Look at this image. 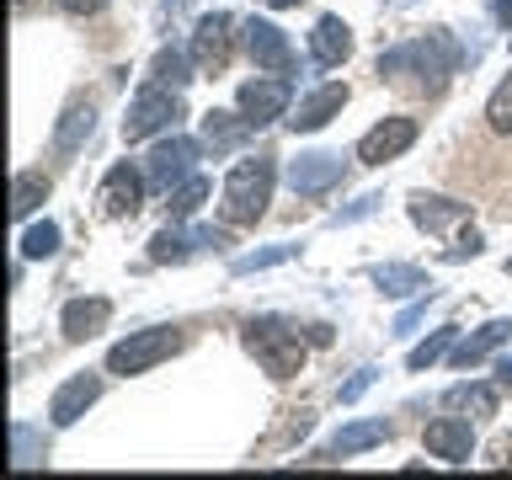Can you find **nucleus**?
Instances as JSON below:
<instances>
[{"label": "nucleus", "instance_id": "obj_1", "mask_svg": "<svg viewBox=\"0 0 512 480\" xmlns=\"http://www.w3.org/2000/svg\"><path fill=\"white\" fill-rule=\"evenodd\" d=\"M272 182H278V166H272V155H251L240 160V166L224 176V203H219V219L230 224V230H246L267 214L272 203Z\"/></svg>", "mask_w": 512, "mask_h": 480}, {"label": "nucleus", "instance_id": "obj_2", "mask_svg": "<svg viewBox=\"0 0 512 480\" xmlns=\"http://www.w3.org/2000/svg\"><path fill=\"white\" fill-rule=\"evenodd\" d=\"M240 342H246V352H251V358L267 368L272 379H294L299 368H304V358H310V347H304L299 326H288V320H278V315L246 320Z\"/></svg>", "mask_w": 512, "mask_h": 480}, {"label": "nucleus", "instance_id": "obj_3", "mask_svg": "<svg viewBox=\"0 0 512 480\" xmlns=\"http://www.w3.org/2000/svg\"><path fill=\"white\" fill-rule=\"evenodd\" d=\"M406 64H416V75H422L427 91H438L443 75H454L459 48H454V38H448V32H427V38H416V43H406V48H395V54H384V59H379V75H400Z\"/></svg>", "mask_w": 512, "mask_h": 480}, {"label": "nucleus", "instance_id": "obj_4", "mask_svg": "<svg viewBox=\"0 0 512 480\" xmlns=\"http://www.w3.org/2000/svg\"><path fill=\"white\" fill-rule=\"evenodd\" d=\"M171 352H182V331L176 326H150V331H134L128 342H118L107 352V374H150L155 363H166Z\"/></svg>", "mask_w": 512, "mask_h": 480}, {"label": "nucleus", "instance_id": "obj_5", "mask_svg": "<svg viewBox=\"0 0 512 480\" xmlns=\"http://www.w3.org/2000/svg\"><path fill=\"white\" fill-rule=\"evenodd\" d=\"M182 118V96H176L171 86H144L134 102H128V118H123V139L128 144H139V139H150V134H166V128Z\"/></svg>", "mask_w": 512, "mask_h": 480}, {"label": "nucleus", "instance_id": "obj_6", "mask_svg": "<svg viewBox=\"0 0 512 480\" xmlns=\"http://www.w3.org/2000/svg\"><path fill=\"white\" fill-rule=\"evenodd\" d=\"M192 160H198V144L171 134L166 144H155L150 150V166H144V182H150L155 192H176L192 176Z\"/></svg>", "mask_w": 512, "mask_h": 480}, {"label": "nucleus", "instance_id": "obj_7", "mask_svg": "<svg viewBox=\"0 0 512 480\" xmlns=\"http://www.w3.org/2000/svg\"><path fill=\"white\" fill-rule=\"evenodd\" d=\"M411 144H416V118H384L358 139V160L363 166H384V160L406 155Z\"/></svg>", "mask_w": 512, "mask_h": 480}, {"label": "nucleus", "instance_id": "obj_8", "mask_svg": "<svg viewBox=\"0 0 512 480\" xmlns=\"http://www.w3.org/2000/svg\"><path fill=\"white\" fill-rule=\"evenodd\" d=\"M230 38H235V16H224V11L203 16V22L192 27V64L219 75L224 64H230Z\"/></svg>", "mask_w": 512, "mask_h": 480}, {"label": "nucleus", "instance_id": "obj_9", "mask_svg": "<svg viewBox=\"0 0 512 480\" xmlns=\"http://www.w3.org/2000/svg\"><path fill=\"white\" fill-rule=\"evenodd\" d=\"M240 118H246L251 128H262V123H272V118H283V107H288V80H278V75H256V80H246L240 86Z\"/></svg>", "mask_w": 512, "mask_h": 480}, {"label": "nucleus", "instance_id": "obj_10", "mask_svg": "<svg viewBox=\"0 0 512 480\" xmlns=\"http://www.w3.org/2000/svg\"><path fill=\"white\" fill-rule=\"evenodd\" d=\"M96 400H102V374H75V379H64L54 400H48V416H54V427H70L80 422Z\"/></svg>", "mask_w": 512, "mask_h": 480}, {"label": "nucleus", "instance_id": "obj_11", "mask_svg": "<svg viewBox=\"0 0 512 480\" xmlns=\"http://www.w3.org/2000/svg\"><path fill=\"white\" fill-rule=\"evenodd\" d=\"M144 187H150V182H144V176L123 160V166H112V171H107L102 198H96V203H102V214H107V219H128V214H139Z\"/></svg>", "mask_w": 512, "mask_h": 480}, {"label": "nucleus", "instance_id": "obj_12", "mask_svg": "<svg viewBox=\"0 0 512 480\" xmlns=\"http://www.w3.org/2000/svg\"><path fill=\"white\" fill-rule=\"evenodd\" d=\"M240 38H246V54L262 64V70H288L294 64V48H288L283 27L262 22V16H251V22H240Z\"/></svg>", "mask_w": 512, "mask_h": 480}, {"label": "nucleus", "instance_id": "obj_13", "mask_svg": "<svg viewBox=\"0 0 512 480\" xmlns=\"http://www.w3.org/2000/svg\"><path fill=\"white\" fill-rule=\"evenodd\" d=\"M427 454L443 459V464H470L475 454V432L464 416H438V422H427Z\"/></svg>", "mask_w": 512, "mask_h": 480}, {"label": "nucleus", "instance_id": "obj_14", "mask_svg": "<svg viewBox=\"0 0 512 480\" xmlns=\"http://www.w3.org/2000/svg\"><path fill=\"white\" fill-rule=\"evenodd\" d=\"M336 182H342V155L315 150V155H299L294 166H288V187L304 192V198H315V192H326Z\"/></svg>", "mask_w": 512, "mask_h": 480}, {"label": "nucleus", "instance_id": "obj_15", "mask_svg": "<svg viewBox=\"0 0 512 480\" xmlns=\"http://www.w3.org/2000/svg\"><path fill=\"white\" fill-rule=\"evenodd\" d=\"M352 54V27L342 22V16H320V22L310 27V59L320 64V70H336Z\"/></svg>", "mask_w": 512, "mask_h": 480}, {"label": "nucleus", "instance_id": "obj_16", "mask_svg": "<svg viewBox=\"0 0 512 480\" xmlns=\"http://www.w3.org/2000/svg\"><path fill=\"white\" fill-rule=\"evenodd\" d=\"M342 107H347V86H320V91H310L299 102V112L288 118V128H294V134H315V128H326Z\"/></svg>", "mask_w": 512, "mask_h": 480}, {"label": "nucleus", "instance_id": "obj_17", "mask_svg": "<svg viewBox=\"0 0 512 480\" xmlns=\"http://www.w3.org/2000/svg\"><path fill=\"white\" fill-rule=\"evenodd\" d=\"M107 320H112L107 299H70L64 315H59V331L70 336V342H91L96 331H107Z\"/></svg>", "mask_w": 512, "mask_h": 480}, {"label": "nucleus", "instance_id": "obj_18", "mask_svg": "<svg viewBox=\"0 0 512 480\" xmlns=\"http://www.w3.org/2000/svg\"><path fill=\"white\" fill-rule=\"evenodd\" d=\"M411 219L422 224L427 235H443V230H454V224L470 219V203H454V198H427V192H416V198H411Z\"/></svg>", "mask_w": 512, "mask_h": 480}, {"label": "nucleus", "instance_id": "obj_19", "mask_svg": "<svg viewBox=\"0 0 512 480\" xmlns=\"http://www.w3.org/2000/svg\"><path fill=\"white\" fill-rule=\"evenodd\" d=\"M91 128H96V107H91V102H80V96H75V102L64 107L59 128H54V150H59V155H75L80 144L91 139Z\"/></svg>", "mask_w": 512, "mask_h": 480}, {"label": "nucleus", "instance_id": "obj_20", "mask_svg": "<svg viewBox=\"0 0 512 480\" xmlns=\"http://www.w3.org/2000/svg\"><path fill=\"white\" fill-rule=\"evenodd\" d=\"M246 134H251V123L240 118V112H219V107H214V112L203 118V144H208L214 155H230L235 144H246Z\"/></svg>", "mask_w": 512, "mask_h": 480}, {"label": "nucleus", "instance_id": "obj_21", "mask_svg": "<svg viewBox=\"0 0 512 480\" xmlns=\"http://www.w3.org/2000/svg\"><path fill=\"white\" fill-rule=\"evenodd\" d=\"M512 336V320H486V326H480L475 336H464V342H454V352H448V358H454L459 368H470V363H480L486 358V352H496Z\"/></svg>", "mask_w": 512, "mask_h": 480}, {"label": "nucleus", "instance_id": "obj_22", "mask_svg": "<svg viewBox=\"0 0 512 480\" xmlns=\"http://www.w3.org/2000/svg\"><path fill=\"white\" fill-rule=\"evenodd\" d=\"M384 438H390V422H384V416H374V422H347L331 438V454L347 459V454H363V448H379Z\"/></svg>", "mask_w": 512, "mask_h": 480}, {"label": "nucleus", "instance_id": "obj_23", "mask_svg": "<svg viewBox=\"0 0 512 480\" xmlns=\"http://www.w3.org/2000/svg\"><path fill=\"white\" fill-rule=\"evenodd\" d=\"M198 251V230H182V219L171 224V230H155V240H150V262H187V256Z\"/></svg>", "mask_w": 512, "mask_h": 480}, {"label": "nucleus", "instance_id": "obj_24", "mask_svg": "<svg viewBox=\"0 0 512 480\" xmlns=\"http://www.w3.org/2000/svg\"><path fill=\"white\" fill-rule=\"evenodd\" d=\"M374 283L384 288V294H395V299H406V294H432L427 272H422V267H406V262L374 267Z\"/></svg>", "mask_w": 512, "mask_h": 480}, {"label": "nucleus", "instance_id": "obj_25", "mask_svg": "<svg viewBox=\"0 0 512 480\" xmlns=\"http://www.w3.org/2000/svg\"><path fill=\"white\" fill-rule=\"evenodd\" d=\"M496 390H502V384H454V390L443 395V406L475 411V416H496Z\"/></svg>", "mask_w": 512, "mask_h": 480}, {"label": "nucleus", "instance_id": "obj_26", "mask_svg": "<svg viewBox=\"0 0 512 480\" xmlns=\"http://www.w3.org/2000/svg\"><path fill=\"white\" fill-rule=\"evenodd\" d=\"M48 198V176H32V171H16V187H11V219H27L32 208Z\"/></svg>", "mask_w": 512, "mask_h": 480}, {"label": "nucleus", "instance_id": "obj_27", "mask_svg": "<svg viewBox=\"0 0 512 480\" xmlns=\"http://www.w3.org/2000/svg\"><path fill=\"white\" fill-rule=\"evenodd\" d=\"M454 342H459V326H443V331H432L422 347H411V358H406V368L411 374H422L427 363H438V358H448L454 352Z\"/></svg>", "mask_w": 512, "mask_h": 480}, {"label": "nucleus", "instance_id": "obj_28", "mask_svg": "<svg viewBox=\"0 0 512 480\" xmlns=\"http://www.w3.org/2000/svg\"><path fill=\"white\" fill-rule=\"evenodd\" d=\"M54 251H59V224L54 219L27 224V230H22V256H27V262H43V256H54Z\"/></svg>", "mask_w": 512, "mask_h": 480}, {"label": "nucleus", "instance_id": "obj_29", "mask_svg": "<svg viewBox=\"0 0 512 480\" xmlns=\"http://www.w3.org/2000/svg\"><path fill=\"white\" fill-rule=\"evenodd\" d=\"M155 80H160V86H171V91L187 86V80H192V64H187L182 48H160V54H155Z\"/></svg>", "mask_w": 512, "mask_h": 480}, {"label": "nucleus", "instance_id": "obj_30", "mask_svg": "<svg viewBox=\"0 0 512 480\" xmlns=\"http://www.w3.org/2000/svg\"><path fill=\"white\" fill-rule=\"evenodd\" d=\"M203 198H208V182L203 176H187V182L171 192V219H192L203 208Z\"/></svg>", "mask_w": 512, "mask_h": 480}, {"label": "nucleus", "instance_id": "obj_31", "mask_svg": "<svg viewBox=\"0 0 512 480\" xmlns=\"http://www.w3.org/2000/svg\"><path fill=\"white\" fill-rule=\"evenodd\" d=\"M299 246H288V240H283V246H267V251H246V256H235V278H246V272H262V267H278V262H288V256H294Z\"/></svg>", "mask_w": 512, "mask_h": 480}, {"label": "nucleus", "instance_id": "obj_32", "mask_svg": "<svg viewBox=\"0 0 512 480\" xmlns=\"http://www.w3.org/2000/svg\"><path fill=\"white\" fill-rule=\"evenodd\" d=\"M486 123H491V134H512V75L491 91V102H486Z\"/></svg>", "mask_w": 512, "mask_h": 480}, {"label": "nucleus", "instance_id": "obj_33", "mask_svg": "<svg viewBox=\"0 0 512 480\" xmlns=\"http://www.w3.org/2000/svg\"><path fill=\"white\" fill-rule=\"evenodd\" d=\"M310 422H315L310 411H288V422H283L278 432H272V443H267V448H283V443H294V438H304V432H310Z\"/></svg>", "mask_w": 512, "mask_h": 480}, {"label": "nucleus", "instance_id": "obj_34", "mask_svg": "<svg viewBox=\"0 0 512 480\" xmlns=\"http://www.w3.org/2000/svg\"><path fill=\"white\" fill-rule=\"evenodd\" d=\"M464 256H480V235H475V230H464L454 246L443 251V262H464Z\"/></svg>", "mask_w": 512, "mask_h": 480}, {"label": "nucleus", "instance_id": "obj_35", "mask_svg": "<svg viewBox=\"0 0 512 480\" xmlns=\"http://www.w3.org/2000/svg\"><path fill=\"white\" fill-rule=\"evenodd\" d=\"M368 384H374V368H358V374H352V379L342 384V390H336V400H358V395L368 390Z\"/></svg>", "mask_w": 512, "mask_h": 480}, {"label": "nucleus", "instance_id": "obj_36", "mask_svg": "<svg viewBox=\"0 0 512 480\" xmlns=\"http://www.w3.org/2000/svg\"><path fill=\"white\" fill-rule=\"evenodd\" d=\"M54 6H59L64 16H96V11L107 6V0H54Z\"/></svg>", "mask_w": 512, "mask_h": 480}, {"label": "nucleus", "instance_id": "obj_37", "mask_svg": "<svg viewBox=\"0 0 512 480\" xmlns=\"http://www.w3.org/2000/svg\"><path fill=\"white\" fill-rule=\"evenodd\" d=\"M496 22L507 27V43H512V0H496Z\"/></svg>", "mask_w": 512, "mask_h": 480}, {"label": "nucleus", "instance_id": "obj_38", "mask_svg": "<svg viewBox=\"0 0 512 480\" xmlns=\"http://www.w3.org/2000/svg\"><path fill=\"white\" fill-rule=\"evenodd\" d=\"M496 384H502V390H512V358L496 363Z\"/></svg>", "mask_w": 512, "mask_h": 480}, {"label": "nucleus", "instance_id": "obj_39", "mask_svg": "<svg viewBox=\"0 0 512 480\" xmlns=\"http://www.w3.org/2000/svg\"><path fill=\"white\" fill-rule=\"evenodd\" d=\"M267 6H278V11H283V6H299V0H267Z\"/></svg>", "mask_w": 512, "mask_h": 480}, {"label": "nucleus", "instance_id": "obj_40", "mask_svg": "<svg viewBox=\"0 0 512 480\" xmlns=\"http://www.w3.org/2000/svg\"><path fill=\"white\" fill-rule=\"evenodd\" d=\"M16 6H27V0H16Z\"/></svg>", "mask_w": 512, "mask_h": 480}, {"label": "nucleus", "instance_id": "obj_41", "mask_svg": "<svg viewBox=\"0 0 512 480\" xmlns=\"http://www.w3.org/2000/svg\"><path fill=\"white\" fill-rule=\"evenodd\" d=\"M507 272H512V262H507Z\"/></svg>", "mask_w": 512, "mask_h": 480}]
</instances>
